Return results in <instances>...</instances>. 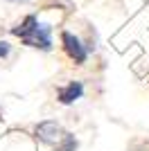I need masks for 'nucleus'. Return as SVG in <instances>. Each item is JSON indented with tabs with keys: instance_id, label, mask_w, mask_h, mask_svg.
Returning a JSON list of instances; mask_svg holds the SVG:
<instances>
[{
	"instance_id": "obj_1",
	"label": "nucleus",
	"mask_w": 149,
	"mask_h": 151,
	"mask_svg": "<svg viewBox=\"0 0 149 151\" xmlns=\"http://www.w3.org/2000/svg\"><path fill=\"white\" fill-rule=\"evenodd\" d=\"M14 36H18L25 45L30 47H41V50H50L52 47V38H50V25H38L36 16H27L18 27L12 29Z\"/></svg>"
},
{
	"instance_id": "obj_2",
	"label": "nucleus",
	"mask_w": 149,
	"mask_h": 151,
	"mask_svg": "<svg viewBox=\"0 0 149 151\" xmlns=\"http://www.w3.org/2000/svg\"><path fill=\"white\" fill-rule=\"evenodd\" d=\"M36 138L45 145L54 147L56 151H74L77 149V140L72 133H68L59 122H41L36 126Z\"/></svg>"
},
{
	"instance_id": "obj_3",
	"label": "nucleus",
	"mask_w": 149,
	"mask_h": 151,
	"mask_svg": "<svg viewBox=\"0 0 149 151\" xmlns=\"http://www.w3.org/2000/svg\"><path fill=\"white\" fill-rule=\"evenodd\" d=\"M61 41H63V47H66V52H68V57L72 59L74 63H84L88 57V50L81 45V41L74 34H70V32H63L61 34Z\"/></svg>"
},
{
	"instance_id": "obj_4",
	"label": "nucleus",
	"mask_w": 149,
	"mask_h": 151,
	"mask_svg": "<svg viewBox=\"0 0 149 151\" xmlns=\"http://www.w3.org/2000/svg\"><path fill=\"white\" fill-rule=\"evenodd\" d=\"M81 95H84V86H81V81H70L66 88L59 90V101H61V104H72L74 99H79Z\"/></svg>"
},
{
	"instance_id": "obj_5",
	"label": "nucleus",
	"mask_w": 149,
	"mask_h": 151,
	"mask_svg": "<svg viewBox=\"0 0 149 151\" xmlns=\"http://www.w3.org/2000/svg\"><path fill=\"white\" fill-rule=\"evenodd\" d=\"M7 54H9V43L0 41V57H7Z\"/></svg>"
},
{
	"instance_id": "obj_6",
	"label": "nucleus",
	"mask_w": 149,
	"mask_h": 151,
	"mask_svg": "<svg viewBox=\"0 0 149 151\" xmlns=\"http://www.w3.org/2000/svg\"><path fill=\"white\" fill-rule=\"evenodd\" d=\"M7 2H30V0H7Z\"/></svg>"
}]
</instances>
